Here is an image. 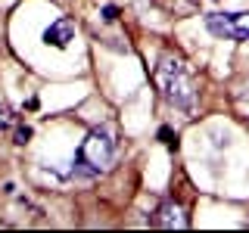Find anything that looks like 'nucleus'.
Returning <instances> with one entry per match:
<instances>
[{
    "label": "nucleus",
    "instance_id": "obj_1",
    "mask_svg": "<svg viewBox=\"0 0 249 233\" xmlns=\"http://www.w3.org/2000/svg\"><path fill=\"white\" fill-rule=\"evenodd\" d=\"M153 78H156V87L162 90L168 106L181 109V112H193L196 109V84H193V75L181 56L162 53Z\"/></svg>",
    "mask_w": 249,
    "mask_h": 233
},
{
    "label": "nucleus",
    "instance_id": "obj_2",
    "mask_svg": "<svg viewBox=\"0 0 249 233\" xmlns=\"http://www.w3.org/2000/svg\"><path fill=\"white\" fill-rule=\"evenodd\" d=\"M115 162V140L109 131H90L88 137L81 140V146H78V159L75 165L81 174H106L109 168H112Z\"/></svg>",
    "mask_w": 249,
    "mask_h": 233
},
{
    "label": "nucleus",
    "instance_id": "obj_3",
    "mask_svg": "<svg viewBox=\"0 0 249 233\" xmlns=\"http://www.w3.org/2000/svg\"><path fill=\"white\" fill-rule=\"evenodd\" d=\"M206 28L212 31L215 37L249 44V13H209Z\"/></svg>",
    "mask_w": 249,
    "mask_h": 233
},
{
    "label": "nucleus",
    "instance_id": "obj_4",
    "mask_svg": "<svg viewBox=\"0 0 249 233\" xmlns=\"http://www.w3.org/2000/svg\"><path fill=\"white\" fill-rule=\"evenodd\" d=\"M187 212L181 202H165V205L156 212V227H165V230H184L187 227Z\"/></svg>",
    "mask_w": 249,
    "mask_h": 233
},
{
    "label": "nucleus",
    "instance_id": "obj_5",
    "mask_svg": "<svg viewBox=\"0 0 249 233\" xmlns=\"http://www.w3.org/2000/svg\"><path fill=\"white\" fill-rule=\"evenodd\" d=\"M44 41H47V44H53V47H59V50H66V47L75 41V22L69 19V16L56 19L50 28L44 31Z\"/></svg>",
    "mask_w": 249,
    "mask_h": 233
},
{
    "label": "nucleus",
    "instance_id": "obj_6",
    "mask_svg": "<svg viewBox=\"0 0 249 233\" xmlns=\"http://www.w3.org/2000/svg\"><path fill=\"white\" fill-rule=\"evenodd\" d=\"M156 6H162L171 16H190L199 6V0H156Z\"/></svg>",
    "mask_w": 249,
    "mask_h": 233
},
{
    "label": "nucleus",
    "instance_id": "obj_7",
    "mask_svg": "<svg viewBox=\"0 0 249 233\" xmlns=\"http://www.w3.org/2000/svg\"><path fill=\"white\" fill-rule=\"evenodd\" d=\"M10 121H13L10 109H6V106H0V131H6V128H10Z\"/></svg>",
    "mask_w": 249,
    "mask_h": 233
},
{
    "label": "nucleus",
    "instance_id": "obj_8",
    "mask_svg": "<svg viewBox=\"0 0 249 233\" xmlns=\"http://www.w3.org/2000/svg\"><path fill=\"white\" fill-rule=\"evenodd\" d=\"M28 137H31V128H19V131H16V143H28Z\"/></svg>",
    "mask_w": 249,
    "mask_h": 233
},
{
    "label": "nucleus",
    "instance_id": "obj_9",
    "mask_svg": "<svg viewBox=\"0 0 249 233\" xmlns=\"http://www.w3.org/2000/svg\"><path fill=\"white\" fill-rule=\"evenodd\" d=\"M103 19H115V6H106V10H103Z\"/></svg>",
    "mask_w": 249,
    "mask_h": 233
},
{
    "label": "nucleus",
    "instance_id": "obj_10",
    "mask_svg": "<svg viewBox=\"0 0 249 233\" xmlns=\"http://www.w3.org/2000/svg\"><path fill=\"white\" fill-rule=\"evenodd\" d=\"M243 97H246V100H249V81H246V87H243Z\"/></svg>",
    "mask_w": 249,
    "mask_h": 233
}]
</instances>
